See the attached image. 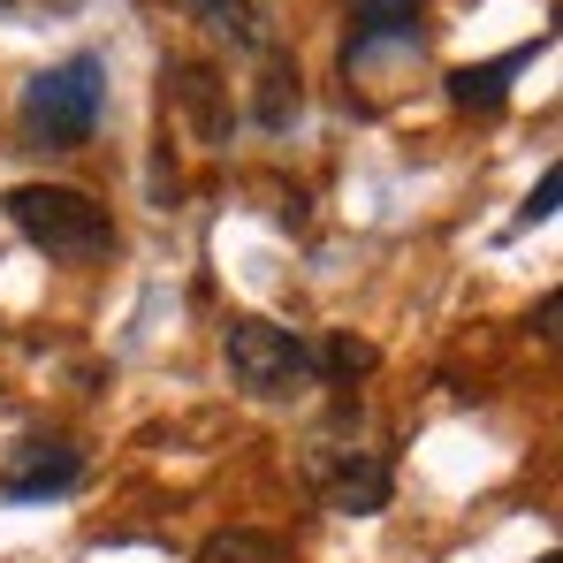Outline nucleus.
Returning a JSON list of instances; mask_svg holds the SVG:
<instances>
[{"instance_id":"obj_1","label":"nucleus","mask_w":563,"mask_h":563,"mask_svg":"<svg viewBox=\"0 0 563 563\" xmlns=\"http://www.w3.org/2000/svg\"><path fill=\"white\" fill-rule=\"evenodd\" d=\"M8 221H15L46 260H99V252L114 244L107 206L85 198V190H69V184H15L8 190Z\"/></svg>"},{"instance_id":"obj_2","label":"nucleus","mask_w":563,"mask_h":563,"mask_svg":"<svg viewBox=\"0 0 563 563\" xmlns=\"http://www.w3.org/2000/svg\"><path fill=\"white\" fill-rule=\"evenodd\" d=\"M99 99H107V69H99V54H69L62 69L31 77V99H23L31 137H38V145H85L92 122H99Z\"/></svg>"},{"instance_id":"obj_3","label":"nucleus","mask_w":563,"mask_h":563,"mask_svg":"<svg viewBox=\"0 0 563 563\" xmlns=\"http://www.w3.org/2000/svg\"><path fill=\"white\" fill-rule=\"evenodd\" d=\"M221 343H229V366H236V380H244L252 396H297L305 380L320 374V366H312V343L289 335V328H275V320H229Z\"/></svg>"},{"instance_id":"obj_4","label":"nucleus","mask_w":563,"mask_h":563,"mask_svg":"<svg viewBox=\"0 0 563 563\" xmlns=\"http://www.w3.org/2000/svg\"><path fill=\"white\" fill-rule=\"evenodd\" d=\"M320 495L343 518H374V510H388V465L374 450H328L320 457Z\"/></svg>"},{"instance_id":"obj_5","label":"nucleus","mask_w":563,"mask_h":563,"mask_svg":"<svg viewBox=\"0 0 563 563\" xmlns=\"http://www.w3.org/2000/svg\"><path fill=\"white\" fill-rule=\"evenodd\" d=\"M77 472H85V457L69 442H23L8 457V472H0V495L8 503H46V495H69Z\"/></svg>"},{"instance_id":"obj_6","label":"nucleus","mask_w":563,"mask_h":563,"mask_svg":"<svg viewBox=\"0 0 563 563\" xmlns=\"http://www.w3.org/2000/svg\"><path fill=\"white\" fill-rule=\"evenodd\" d=\"M358 31H351V62H366L374 46H404L419 31V0H351Z\"/></svg>"},{"instance_id":"obj_7","label":"nucleus","mask_w":563,"mask_h":563,"mask_svg":"<svg viewBox=\"0 0 563 563\" xmlns=\"http://www.w3.org/2000/svg\"><path fill=\"white\" fill-rule=\"evenodd\" d=\"M526 54H533V46H518V54H503V62H479V69H457V77H450V99H457V107H495L503 85L526 69Z\"/></svg>"},{"instance_id":"obj_8","label":"nucleus","mask_w":563,"mask_h":563,"mask_svg":"<svg viewBox=\"0 0 563 563\" xmlns=\"http://www.w3.org/2000/svg\"><path fill=\"white\" fill-rule=\"evenodd\" d=\"M198 563H289V549L275 533H260V526H229V533H213L198 549Z\"/></svg>"},{"instance_id":"obj_9","label":"nucleus","mask_w":563,"mask_h":563,"mask_svg":"<svg viewBox=\"0 0 563 563\" xmlns=\"http://www.w3.org/2000/svg\"><path fill=\"white\" fill-rule=\"evenodd\" d=\"M190 8H206L221 31H236L244 46H260V15H252V0H190Z\"/></svg>"},{"instance_id":"obj_10","label":"nucleus","mask_w":563,"mask_h":563,"mask_svg":"<svg viewBox=\"0 0 563 563\" xmlns=\"http://www.w3.org/2000/svg\"><path fill=\"white\" fill-rule=\"evenodd\" d=\"M312 366H328V374H366V366H374V351H366V343H351V335H335L328 351H312Z\"/></svg>"},{"instance_id":"obj_11","label":"nucleus","mask_w":563,"mask_h":563,"mask_svg":"<svg viewBox=\"0 0 563 563\" xmlns=\"http://www.w3.org/2000/svg\"><path fill=\"white\" fill-rule=\"evenodd\" d=\"M556 198H563V176L549 168V176H541V190L526 198V213H518V221H549V213H556Z\"/></svg>"},{"instance_id":"obj_12","label":"nucleus","mask_w":563,"mask_h":563,"mask_svg":"<svg viewBox=\"0 0 563 563\" xmlns=\"http://www.w3.org/2000/svg\"><path fill=\"white\" fill-rule=\"evenodd\" d=\"M556 312H563V297H541V312H533L541 320V343H556Z\"/></svg>"},{"instance_id":"obj_13","label":"nucleus","mask_w":563,"mask_h":563,"mask_svg":"<svg viewBox=\"0 0 563 563\" xmlns=\"http://www.w3.org/2000/svg\"><path fill=\"white\" fill-rule=\"evenodd\" d=\"M541 563H563V556H541Z\"/></svg>"}]
</instances>
